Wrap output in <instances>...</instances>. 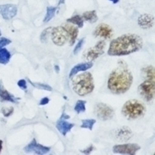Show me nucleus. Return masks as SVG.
<instances>
[{
  "label": "nucleus",
  "instance_id": "412c9836",
  "mask_svg": "<svg viewBox=\"0 0 155 155\" xmlns=\"http://www.w3.org/2000/svg\"><path fill=\"white\" fill-rule=\"evenodd\" d=\"M83 20L88 21L89 23H95L97 21V13L95 10L92 11H87L83 14Z\"/></svg>",
  "mask_w": 155,
  "mask_h": 155
},
{
  "label": "nucleus",
  "instance_id": "c756f323",
  "mask_svg": "<svg viewBox=\"0 0 155 155\" xmlns=\"http://www.w3.org/2000/svg\"><path fill=\"white\" fill-rule=\"evenodd\" d=\"M18 86H19V87H21L22 90H26V88H27L26 81L24 79L20 80V81H18Z\"/></svg>",
  "mask_w": 155,
  "mask_h": 155
},
{
  "label": "nucleus",
  "instance_id": "a211bd4d",
  "mask_svg": "<svg viewBox=\"0 0 155 155\" xmlns=\"http://www.w3.org/2000/svg\"><path fill=\"white\" fill-rule=\"evenodd\" d=\"M0 98L3 101H8L11 103H17V99L15 97L9 94L8 92L3 87V85L0 83Z\"/></svg>",
  "mask_w": 155,
  "mask_h": 155
},
{
  "label": "nucleus",
  "instance_id": "9b49d317",
  "mask_svg": "<svg viewBox=\"0 0 155 155\" xmlns=\"http://www.w3.org/2000/svg\"><path fill=\"white\" fill-rule=\"evenodd\" d=\"M26 153H30V152L33 151L35 152L36 154H46L48 152L50 151V147H45V146H42L41 144H38L36 142V139H33L32 142L29 143L26 147L24 148Z\"/></svg>",
  "mask_w": 155,
  "mask_h": 155
},
{
  "label": "nucleus",
  "instance_id": "f8f14e48",
  "mask_svg": "<svg viewBox=\"0 0 155 155\" xmlns=\"http://www.w3.org/2000/svg\"><path fill=\"white\" fill-rule=\"evenodd\" d=\"M94 36L109 39L113 36V29L106 24H100L96 27L94 31Z\"/></svg>",
  "mask_w": 155,
  "mask_h": 155
},
{
  "label": "nucleus",
  "instance_id": "9d476101",
  "mask_svg": "<svg viewBox=\"0 0 155 155\" xmlns=\"http://www.w3.org/2000/svg\"><path fill=\"white\" fill-rule=\"evenodd\" d=\"M17 10V6L15 4L0 5V14L4 20H11L16 15Z\"/></svg>",
  "mask_w": 155,
  "mask_h": 155
},
{
  "label": "nucleus",
  "instance_id": "c85d7f7f",
  "mask_svg": "<svg viewBox=\"0 0 155 155\" xmlns=\"http://www.w3.org/2000/svg\"><path fill=\"white\" fill-rule=\"evenodd\" d=\"M2 112H3V114H4V115L5 117H8V116H10L13 114L14 109H13L12 107L11 108H8V109H2Z\"/></svg>",
  "mask_w": 155,
  "mask_h": 155
},
{
  "label": "nucleus",
  "instance_id": "e433bc0d",
  "mask_svg": "<svg viewBox=\"0 0 155 155\" xmlns=\"http://www.w3.org/2000/svg\"><path fill=\"white\" fill-rule=\"evenodd\" d=\"M63 2H64V0H60V1H59V4H62V3H63Z\"/></svg>",
  "mask_w": 155,
  "mask_h": 155
},
{
  "label": "nucleus",
  "instance_id": "a878e982",
  "mask_svg": "<svg viewBox=\"0 0 155 155\" xmlns=\"http://www.w3.org/2000/svg\"><path fill=\"white\" fill-rule=\"evenodd\" d=\"M31 84H32V86H34L35 87L39 88V89H42V90H46V91H52V87L50 86L47 85V84H42V83H35L30 81Z\"/></svg>",
  "mask_w": 155,
  "mask_h": 155
},
{
  "label": "nucleus",
  "instance_id": "39448f33",
  "mask_svg": "<svg viewBox=\"0 0 155 155\" xmlns=\"http://www.w3.org/2000/svg\"><path fill=\"white\" fill-rule=\"evenodd\" d=\"M155 83L154 81L146 80L138 87V92L146 101H151L154 97Z\"/></svg>",
  "mask_w": 155,
  "mask_h": 155
},
{
  "label": "nucleus",
  "instance_id": "cd10ccee",
  "mask_svg": "<svg viewBox=\"0 0 155 155\" xmlns=\"http://www.w3.org/2000/svg\"><path fill=\"white\" fill-rule=\"evenodd\" d=\"M84 40L83 38L82 39H81L79 41V42L77 43V45L76 46V48H75V49H74V54H76L78 52H79L80 50H81V48H82V46H83V43H84Z\"/></svg>",
  "mask_w": 155,
  "mask_h": 155
},
{
  "label": "nucleus",
  "instance_id": "473e14b6",
  "mask_svg": "<svg viewBox=\"0 0 155 155\" xmlns=\"http://www.w3.org/2000/svg\"><path fill=\"white\" fill-rule=\"evenodd\" d=\"M93 150V147L92 146H90V147L87 148V149H85V150H82V151H81L82 153L84 154H89L90 153H92V151Z\"/></svg>",
  "mask_w": 155,
  "mask_h": 155
},
{
  "label": "nucleus",
  "instance_id": "f3484780",
  "mask_svg": "<svg viewBox=\"0 0 155 155\" xmlns=\"http://www.w3.org/2000/svg\"><path fill=\"white\" fill-rule=\"evenodd\" d=\"M132 137V132L128 127H121L116 131V137L120 141L129 140Z\"/></svg>",
  "mask_w": 155,
  "mask_h": 155
},
{
  "label": "nucleus",
  "instance_id": "aec40b11",
  "mask_svg": "<svg viewBox=\"0 0 155 155\" xmlns=\"http://www.w3.org/2000/svg\"><path fill=\"white\" fill-rule=\"evenodd\" d=\"M10 57H11V55L6 48H3L0 49V64H8V61L10 60Z\"/></svg>",
  "mask_w": 155,
  "mask_h": 155
},
{
  "label": "nucleus",
  "instance_id": "ddd939ff",
  "mask_svg": "<svg viewBox=\"0 0 155 155\" xmlns=\"http://www.w3.org/2000/svg\"><path fill=\"white\" fill-rule=\"evenodd\" d=\"M138 25L143 29L151 28L154 25V17L151 15H143L138 18Z\"/></svg>",
  "mask_w": 155,
  "mask_h": 155
},
{
  "label": "nucleus",
  "instance_id": "2f4dec72",
  "mask_svg": "<svg viewBox=\"0 0 155 155\" xmlns=\"http://www.w3.org/2000/svg\"><path fill=\"white\" fill-rule=\"evenodd\" d=\"M48 103H49V98L48 97H43V98L41 99V101H40V105H46Z\"/></svg>",
  "mask_w": 155,
  "mask_h": 155
},
{
  "label": "nucleus",
  "instance_id": "0eeeda50",
  "mask_svg": "<svg viewBox=\"0 0 155 155\" xmlns=\"http://www.w3.org/2000/svg\"><path fill=\"white\" fill-rule=\"evenodd\" d=\"M51 35L54 43L58 46H62L69 40V34L64 26H58L53 28Z\"/></svg>",
  "mask_w": 155,
  "mask_h": 155
},
{
  "label": "nucleus",
  "instance_id": "4468645a",
  "mask_svg": "<svg viewBox=\"0 0 155 155\" xmlns=\"http://www.w3.org/2000/svg\"><path fill=\"white\" fill-rule=\"evenodd\" d=\"M74 126H75L74 124H71L66 120H64L63 116H61L59 120V121L57 122L56 127H57V129L59 130V132L63 136H65L74 127Z\"/></svg>",
  "mask_w": 155,
  "mask_h": 155
},
{
  "label": "nucleus",
  "instance_id": "6e6552de",
  "mask_svg": "<svg viewBox=\"0 0 155 155\" xmlns=\"http://www.w3.org/2000/svg\"><path fill=\"white\" fill-rule=\"evenodd\" d=\"M141 147L137 144L135 143H128L123 145H115L113 147V152L114 153L119 154L133 155L138 151Z\"/></svg>",
  "mask_w": 155,
  "mask_h": 155
},
{
  "label": "nucleus",
  "instance_id": "1a4fd4ad",
  "mask_svg": "<svg viewBox=\"0 0 155 155\" xmlns=\"http://www.w3.org/2000/svg\"><path fill=\"white\" fill-rule=\"evenodd\" d=\"M95 114L101 120H109L114 116V110L104 104H97L95 106Z\"/></svg>",
  "mask_w": 155,
  "mask_h": 155
},
{
  "label": "nucleus",
  "instance_id": "20e7f679",
  "mask_svg": "<svg viewBox=\"0 0 155 155\" xmlns=\"http://www.w3.org/2000/svg\"><path fill=\"white\" fill-rule=\"evenodd\" d=\"M146 111L144 105L136 99L126 102L122 108V114L129 120L137 119L143 116Z\"/></svg>",
  "mask_w": 155,
  "mask_h": 155
},
{
  "label": "nucleus",
  "instance_id": "2eb2a0df",
  "mask_svg": "<svg viewBox=\"0 0 155 155\" xmlns=\"http://www.w3.org/2000/svg\"><path fill=\"white\" fill-rule=\"evenodd\" d=\"M92 65H93V64H92V61H89L87 63H81L78 64H76V65H75L74 67L72 68L71 71L70 72V75H69L70 78L71 79L72 77L75 76V75H76L78 72L86 71H87L90 68L92 67Z\"/></svg>",
  "mask_w": 155,
  "mask_h": 155
},
{
  "label": "nucleus",
  "instance_id": "7ed1b4c3",
  "mask_svg": "<svg viewBox=\"0 0 155 155\" xmlns=\"http://www.w3.org/2000/svg\"><path fill=\"white\" fill-rule=\"evenodd\" d=\"M72 87L80 96H86L91 93L94 89L92 74L90 72H85L74 77L72 79Z\"/></svg>",
  "mask_w": 155,
  "mask_h": 155
},
{
  "label": "nucleus",
  "instance_id": "f704fd0d",
  "mask_svg": "<svg viewBox=\"0 0 155 155\" xmlns=\"http://www.w3.org/2000/svg\"><path fill=\"white\" fill-rule=\"evenodd\" d=\"M54 68H55V71H56V72H57V73H59V66L55 65Z\"/></svg>",
  "mask_w": 155,
  "mask_h": 155
},
{
  "label": "nucleus",
  "instance_id": "423d86ee",
  "mask_svg": "<svg viewBox=\"0 0 155 155\" xmlns=\"http://www.w3.org/2000/svg\"><path fill=\"white\" fill-rule=\"evenodd\" d=\"M105 47H106V43L104 41L98 42L93 48H89L86 52H84L83 58L88 61H92V60L97 59L100 55L104 53Z\"/></svg>",
  "mask_w": 155,
  "mask_h": 155
},
{
  "label": "nucleus",
  "instance_id": "dca6fc26",
  "mask_svg": "<svg viewBox=\"0 0 155 155\" xmlns=\"http://www.w3.org/2000/svg\"><path fill=\"white\" fill-rule=\"evenodd\" d=\"M64 27L67 31L69 34V39H70V44L73 45L76 42L77 36H78V28L73 25V24H66L64 25Z\"/></svg>",
  "mask_w": 155,
  "mask_h": 155
},
{
  "label": "nucleus",
  "instance_id": "393cba45",
  "mask_svg": "<svg viewBox=\"0 0 155 155\" xmlns=\"http://www.w3.org/2000/svg\"><path fill=\"white\" fill-rule=\"evenodd\" d=\"M81 122H82V125L81 126V128H87V129L92 130L94 124L96 123V120H92V119H87V120H82Z\"/></svg>",
  "mask_w": 155,
  "mask_h": 155
},
{
  "label": "nucleus",
  "instance_id": "4c0bfd02",
  "mask_svg": "<svg viewBox=\"0 0 155 155\" xmlns=\"http://www.w3.org/2000/svg\"><path fill=\"white\" fill-rule=\"evenodd\" d=\"M0 36H1V31H0Z\"/></svg>",
  "mask_w": 155,
  "mask_h": 155
},
{
  "label": "nucleus",
  "instance_id": "bb28decb",
  "mask_svg": "<svg viewBox=\"0 0 155 155\" xmlns=\"http://www.w3.org/2000/svg\"><path fill=\"white\" fill-rule=\"evenodd\" d=\"M10 43H11V41H10L9 39L5 38H2L0 39V49L3 48L4 47L7 46L8 44H10Z\"/></svg>",
  "mask_w": 155,
  "mask_h": 155
},
{
  "label": "nucleus",
  "instance_id": "5701e85b",
  "mask_svg": "<svg viewBox=\"0 0 155 155\" xmlns=\"http://www.w3.org/2000/svg\"><path fill=\"white\" fill-rule=\"evenodd\" d=\"M57 10V8L56 7H48L47 8V14L45 17H44V20H43V22H48L50 21L51 19H53V17L54 16V14Z\"/></svg>",
  "mask_w": 155,
  "mask_h": 155
},
{
  "label": "nucleus",
  "instance_id": "f257e3e1",
  "mask_svg": "<svg viewBox=\"0 0 155 155\" xmlns=\"http://www.w3.org/2000/svg\"><path fill=\"white\" fill-rule=\"evenodd\" d=\"M143 47V40L137 35L126 34L114 39L109 45L108 54L110 56H124L137 51Z\"/></svg>",
  "mask_w": 155,
  "mask_h": 155
},
{
  "label": "nucleus",
  "instance_id": "b1692460",
  "mask_svg": "<svg viewBox=\"0 0 155 155\" xmlns=\"http://www.w3.org/2000/svg\"><path fill=\"white\" fill-rule=\"evenodd\" d=\"M86 104L87 102L83 100H78L75 105V111L76 113H82L86 111Z\"/></svg>",
  "mask_w": 155,
  "mask_h": 155
},
{
  "label": "nucleus",
  "instance_id": "4be33fe9",
  "mask_svg": "<svg viewBox=\"0 0 155 155\" xmlns=\"http://www.w3.org/2000/svg\"><path fill=\"white\" fill-rule=\"evenodd\" d=\"M67 22L71 23V24H73V25H77L80 28H81L84 25L83 18L81 16H80V15H75V16L68 19Z\"/></svg>",
  "mask_w": 155,
  "mask_h": 155
},
{
  "label": "nucleus",
  "instance_id": "7c9ffc66",
  "mask_svg": "<svg viewBox=\"0 0 155 155\" xmlns=\"http://www.w3.org/2000/svg\"><path fill=\"white\" fill-rule=\"evenodd\" d=\"M51 28H47L46 30H44V31L42 32V35H41V41H42V42H44L45 41H46V38H47V34L49 32V30H50Z\"/></svg>",
  "mask_w": 155,
  "mask_h": 155
},
{
  "label": "nucleus",
  "instance_id": "c9c22d12",
  "mask_svg": "<svg viewBox=\"0 0 155 155\" xmlns=\"http://www.w3.org/2000/svg\"><path fill=\"white\" fill-rule=\"evenodd\" d=\"M109 1H111L113 4H117L118 2H119V0H109Z\"/></svg>",
  "mask_w": 155,
  "mask_h": 155
},
{
  "label": "nucleus",
  "instance_id": "72a5a7b5",
  "mask_svg": "<svg viewBox=\"0 0 155 155\" xmlns=\"http://www.w3.org/2000/svg\"><path fill=\"white\" fill-rule=\"evenodd\" d=\"M2 149H3V141L0 140V153L2 151Z\"/></svg>",
  "mask_w": 155,
  "mask_h": 155
},
{
  "label": "nucleus",
  "instance_id": "6ab92c4d",
  "mask_svg": "<svg viewBox=\"0 0 155 155\" xmlns=\"http://www.w3.org/2000/svg\"><path fill=\"white\" fill-rule=\"evenodd\" d=\"M143 73V76L147 80H152L154 81L155 74H154V67L153 66H147V67L144 68L142 71Z\"/></svg>",
  "mask_w": 155,
  "mask_h": 155
},
{
  "label": "nucleus",
  "instance_id": "f03ea898",
  "mask_svg": "<svg viewBox=\"0 0 155 155\" xmlns=\"http://www.w3.org/2000/svg\"><path fill=\"white\" fill-rule=\"evenodd\" d=\"M132 81L133 76L130 71L124 67H120L110 74L108 87L114 93H124L130 89Z\"/></svg>",
  "mask_w": 155,
  "mask_h": 155
}]
</instances>
